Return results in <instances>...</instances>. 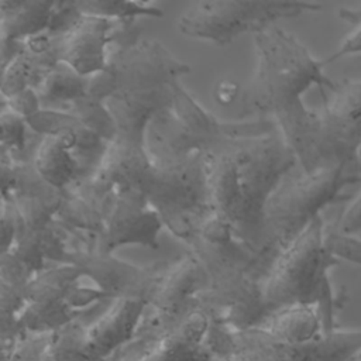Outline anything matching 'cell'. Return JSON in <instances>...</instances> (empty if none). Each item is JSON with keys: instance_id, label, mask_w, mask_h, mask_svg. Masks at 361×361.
<instances>
[{"instance_id": "cell-7", "label": "cell", "mask_w": 361, "mask_h": 361, "mask_svg": "<svg viewBox=\"0 0 361 361\" xmlns=\"http://www.w3.org/2000/svg\"><path fill=\"white\" fill-rule=\"evenodd\" d=\"M312 1L204 0L193 3L178 20L179 31L195 39L226 47L243 32H255L282 18L319 11Z\"/></svg>"}, {"instance_id": "cell-5", "label": "cell", "mask_w": 361, "mask_h": 361, "mask_svg": "<svg viewBox=\"0 0 361 361\" xmlns=\"http://www.w3.org/2000/svg\"><path fill=\"white\" fill-rule=\"evenodd\" d=\"M234 152L238 212L233 234L252 252L272 264L265 228V207L289 171L299 164L298 158L279 128L264 137L238 141Z\"/></svg>"}, {"instance_id": "cell-9", "label": "cell", "mask_w": 361, "mask_h": 361, "mask_svg": "<svg viewBox=\"0 0 361 361\" xmlns=\"http://www.w3.org/2000/svg\"><path fill=\"white\" fill-rule=\"evenodd\" d=\"M323 100V107L317 110L319 169L357 165L355 154L361 145V80H341Z\"/></svg>"}, {"instance_id": "cell-33", "label": "cell", "mask_w": 361, "mask_h": 361, "mask_svg": "<svg viewBox=\"0 0 361 361\" xmlns=\"http://www.w3.org/2000/svg\"><path fill=\"white\" fill-rule=\"evenodd\" d=\"M241 90L240 85L233 79H221L214 86V99L219 104L228 106L235 102V99H240Z\"/></svg>"}, {"instance_id": "cell-21", "label": "cell", "mask_w": 361, "mask_h": 361, "mask_svg": "<svg viewBox=\"0 0 361 361\" xmlns=\"http://www.w3.org/2000/svg\"><path fill=\"white\" fill-rule=\"evenodd\" d=\"M292 361H351L361 353V330H333L302 345H288Z\"/></svg>"}, {"instance_id": "cell-15", "label": "cell", "mask_w": 361, "mask_h": 361, "mask_svg": "<svg viewBox=\"0 0 361 361\" xmlns=\"http://www.w3.org/2000/svg\"><path fill=\"white\" fill-rule=\"evenodd\" d=\"M113 24L111 18L82 16L65 32H52V52L56 62L69 65L86 78L103 72L107 66Z\"/></svg>"}, {"instance_id": "cell-16", "label": "cell", "mask_w": 361, "mask_h": 361, "mask_svg": "<svg viewBox=\"0 0 361 361\" xmlns=\"http://www.w3.org/2000/svg\"><path fill=\"white\" fill-rule=\"evenodd\" d=\"M147 302L134 298L113 299L107 310L85 326L86 354L90 361H102L111 351L135 337Z\"/></svg>"}, {"instance_id": "cell-10", "label": "cell", "mask_w": 361, "mask_h": 361, "mask_svg": "<svg viewBox=\"0 0 361 361\" xmlns=\"http://www.w3.org/2000/svg\"><path fill=\"white\" fill-rule=\"evenodd\" d=\"M85 278L73 264H59L32 276L25 288L27 305L17 319L16 333H54L79 319L69 296Z\"/></svg>"}, {"instance_id": "cell-14", "label": "cell", "mask_w": 361, "mask_h": 361, "mask_svg": "<svg viewBox=\"0 0 361 361\" xmlns=\"http://www.w3.org/2000/svg\"><path fill=\"white\" fill-rule=\"evenodd\" d=\"M171 111L196 141L203 154L223 151L241 140L264 137L278 130L276 123L271 118L221 121L203 109L185 90L180 80L175 82V96Z\"/></svg>"}, {"instance_id": "cell-11", "label": "cell", "mask_w": 361, "mask_h": 361, "mask_svg": "<svg viewBox=\"0 0 361 361\" xmlns=\"http://www.w3.org/2000/svg\"><path fill=\"white\" fill-rule=\"evenodd\" d=\"M209 285V275L192 254L168 264L149 302L151 316L138 331L164 334L178 326L189 313L199 309V298Z\"/></svg>"}, {"instance_id": "cell-27", "label": "cell", "mask_w": 361, "mask_h": 361, "mask_svg": "<svg viewBox=\"0 0 361 361\" xmlns=\"http://www.w3.org/2000/svg\"><path fill=\"white\" fill-rule=\"evenodd\" d=\"M338 17L354 28L353 31L338 44L337 49L323 59L324 65H329L337 59L350 55L361 54V6L358 7H341L338 10Z\"/></svg>"}, {"instance_id": "cell-28", "label": "cell", "mask_w": 361, "mask_h": 361, "mask_svg": "<svg viewBox=\"0 0 361 361\" xmlns=\"http://www.w3.org/2000/svg\"><path fill=\"white\" fill-rule=\"evenodd\" d=\"M324 243L336 259L361 265V240L353 234H344L337 230L336 224L326 226Z\"/></svg>"}, {"instance_id": "cell-24", "label": "cell", "mask_w": 361, "mask_h": 361, "mask_svg": "<svg viewBox=\"0 0 361 361\" xmlns=\"http://www.w3.org/2000/svg\"><path fill=\"white\" fill-rule=\"evenodd\" d=\"M78 8L83 16H97L111 20L164 16L162 8L152 3L130 0H85L78 1Z\"/></svg>"}, {"instance_id": "cell-17", "label": "cell", "mask_w": 361, "mask_h": 361, "mask_svg": "<svg viewBox=\"0 0 361 361\" xmlns=\"http://www.w3.org/2000/svg\"><path fill=\"white\" fill-rule=\"evenodd\" d=\"M55 1L1 0L0 52L6 66L24 49V41L49 30Z\"/></svg>"}, {"instance_id": "cell-3", "label": "cell", "mask_w": 361, "mask_h": 361, "mask_svg": "<svg viewBox=\"0 0 361 361\" xmlns=\"http://www.w3.org/2000/svg\"><path fill=\"white\" fill-rule=\"evenodd\" d=\"M186 245L209 275V285L199 298V307L210 319L244 331L258 327L269 317L261 283L252 276V269L262 261L259 255L234 235L204 240L195 234Z\"/></svg>"}, {"instance_id": "cell-1", "label": "cell", "mask_w": 361, "mask_h": 361, "mask_svg": "<svg viewBox=\"0 0 361 361\" xmlns=\"http://www.w3.org/2000/svg\"><path fill=\"white\" fill-rule=\"evenodd\" d=\"M175 82L114 94L104 102L116 121L117 134L94 171L69 189L97 202L117 189H134L148 199L165 227L186 243L210 213L204 155L176 166H162L145 147L147 126L157 113L171 109Z\"/></svg>"}, {"instance_id": "cell-20", "label": "cell", "mask_w": 361, "mask_h": 361, "mask_svg": "<svg viewBox=\"0 0 361 361\" xmlns=\"http://www.w3.org/2000/svg\"><path fill=\"white\" fill-rule=\"evenodd\" d=\"M32 164L38 173L59 190L79 180L80 164L73 151L58 137H41Z\"/></svg>"}, {"instance_id": "cell-34", "label": "cell", "mask_w": 361, "mask_h": 361, "mask_svg": "<svg viewBox=\"0 0 361 361\" xmlns=\"http://www.w3.org/2000/svg\"><path fill=\"white\" fill-rule=\"evenodd\" d=\"M351 361H361V353H360L358 355H355V357H354Z\"/></svg>"}, {"instance_id": "cell-31", "label": "cell", "mask_w": 361, "mask_h": 361, "mask_svg": "<svg viewBox=\"0 0 361 361\" xmlns=\"http://www.w3.org/2000/svg\"><path fill=\"white\" fill-rule=\"evenodd\" d=\"M6 107L13 110L14 113L20 114L25 120L38 113L42 109V103L39 100V96L35 89L30 87L10 99H3V103Z\"/></svg>"}, {"instance_id": "cell-26", "label": "cell", "mask_w": 361, "mask_h": 361, "mask_svg": "<svg viewBox=\"0 0 361 361\" xmlns=\"http://www.w3.org/2000/svg\"><path fill=\"white\" fill-rule=\"evenodd\" d=\"M0 127H1L0 148H4L6 151H8L11 158L14 161H18V158L27 149V127L28 126L25 118L14 113L4 104H1Z\"/></svg>"}, {"instance_id": "cell-23", "label": "cell", "mask_w": 361, "mask_h": 361, "mask_svg": "<svg viewBox=\"0 0 361 361\" xmlns=\"http://www.w3.org/2000/svg\"><path fill=\"white\" fill-rule=\"evenodd\" d=\"M56 110H66L72 113L86 128H89L106 142L113 141L117 134L116 121L106 103L89 94Z\"/></svg>"}, {"instance_id": "cell-18", "label": "cell", "mask_w": 361, "mask_h": 361, "mask_svg": "<svg viewBox=\"0 0 361 361\" xmlns=\"http://www.w3.org/2000/svg\"><path fill=\"white\" fill-rule=\"evenodd\" d=\"M27 126L41 137H58L73 152L103 155L107 148L106 141L86 128L78 117L66 110L41 109L25 120Z\"/></svg>"}, {"instance_id": "cell-22", "label": "cell", "mask_w": 361, "mask_h": 361, "mask_svg": "<svg viewBox=\"0 0 361 361\" xmlns=\"http://www.w3.org/2000/svg\"><path fill=\"white\" fill-rule=\"evenodd\" d=\"M89 78L59 62L49 69L35 87L44 109H62L87 94Z\"/></svg>"}, {"instance_id": "cell-12", "label": "cell", "mask_w": 361, "mask_h": 361, "mask_svg": "<svg viewBox=\"0 0 361 361\" xmlns=\"http://www.w3.org/2000/svg\"><path fill=\"white\" fill-rule=\"evenodd\" d=\"M66 264L79 267L85 278L100 289L107 299L134 298L142 299L148 305L168 267V264L138 267L114 257V254L71 247Z\"/></svg>"}, {"instance_id": "cell-6", "label": "cell", "mask_w": 361, "mask_h": 361, "mask_svg": "<svg viewBox=\"0 0 361 361\" xmlns=\"http://www.w3.org/2000/svg\"><path fill=\"white\" fill-rule=\"evenodd\" d=\"M357 165H336L285 178L265 207V228L272 262L319 216L351 199L347 189L361 182Z\"/></svg>"}, {"instance_id": "cell-30", "label": "cell", "mask_w": 361, "mask_h": 361, "mask_svg": "<svg viewBox=\"0 0 361 361\" xmlns=\"http://www.w3.org/2000/svg\"><path fill=\"white\" fill-rule=\"evenodd\" d=\"M355 164L361 169V145L355 154ZM334 224L337 230L344 234H357L361 231V192Z\"/></svg>"}, {"instance_id": "cell-4", "label": "cell", "mask_w": 361, "mask_h": 361, "mask_svg": "<svg viewBox=\"0 0 361 361\" xmlns=\"http://www.w3.org/2000/svg\"><path fill=\"white\" fill-rule=\"evenodd\" d=\"M324 228L322 216L316 217L271 264L261 290L269 316L289 306H316L324 333H330L334 330V310L343 296L334 295L329 278L338 259L326 247Z\"/></svg>"}, {"instance_id": "cell-35", "label": "cell", "mask_w": 361, "mask_h": 361, "mask_svg": "<svg viewBox=\"0 0 361 361\" xmlns=\"http://www.w3.org/2000/svg\"><path fill=\"white\" fill-rule=\"evenodd\" d=\"M227 361H240V360H233V358H230V360H227Z\"/></svg>"}, {"instance_id": "cell-2", "label": "cell", "mask_w": 361, "mask_h": 361, "mask_svg": "<svg viewBox=\"0 0 361 361\" xmlns=\"http://www.w3.org/2000/svg\"><path fill=\"white\" fill-rule=\"evenodd\" d=\"M252 35L257 65L238 99L240 117L274 120L302 171L313 172L319 169V113L306 107L302 96L317 86L324 99L337 83L324 73L323 59L282 27L269 24Z\"/></svg>"}, {"instance_id": "cell-32", "label": "cell", "mask_w": 361, "mask_h": 361, "mask_svg": "<svg viewBox=\"0 0 361 361\" xmlns=\"http://www.w3.org/2000/svg\"><path fill=\"white\" fill-rule=\"evenodd\" d=\"M0 224H1V252H7L13 247L16 234H17V210L11 200L1 199Z\"/></svg>"}, {"instance_id": "cell-19", "label": "cell", "mask_w": 361, "mask_h": 361, "mask_svg": "<svg viewBox=\"0 0 361 361\" xmlns=\"http://www.w3.org/2000/svg\"><path fill=\"white\" fill-rule=\"evenodd\" d=\"M264 330L288 345L307 344L324 333L320 312L310 305L289 306L272 313Z\"/></svg>"}, {"instance_id": "cell-8", "label": "cell", "mask_w": 361, "mask_h": 361, "mask_svg": "<svg viewBox=\"0 0 361 361\" xmlns=\"http://www.w3.org/2000/svg\"><path fill=\"white\" fill-rule=\"evenodd\" d=\"M192 72L155 39H141L126 49H111L103 72L89 76L87 94L106 102L114 94L155 89L179 80Z\"/></svg>"}, {"instance_id": "cell-13", "label": "cell", "mask_w": 361, "mask_h": 361, "mask_svg": "<svg viewBox=\"0 0 361 361\" xmlns=\"http://www.w3.org/2000/svg\"><path fill=\"white\" fill-rule=\"evenodd\" d=\"M164 226L159 213L142 193L127 188L117 189L111 193L103 234L92 251L114 254L121 245L158 250V235Z\"/></svg>"}, {"instance_id": "cell-25", "label": "cell", "mask_w": 361, "mask_h": 361, "mask_svg": "<svg viewBox=\"0 0 361 361\" xmlns=\"http://www.w3.org/2000/svg\"><path fill=\"white\" fill-rule=\"evenodd\" d=\"M44 75L45 73L39 71L34 58L25 49H23L4 68H1L3 99H10L30 87L35 89Z\"/></svg>"}, {"instance_id": "cell-29", "label": "cell", "mask_w": 361, "mask_h": 361, "mask_svg": "<svg viewBox=\"0 0 361 361\" xmlns=\"http://www.w3.org/2000/svg\"><path fill=\"white\" fill-rule=\"evenodd\" d=\"M140 18L114 20L110 31V49H126L137 45L141 41L142 24Z\"/></svg>"}]
</instances>
